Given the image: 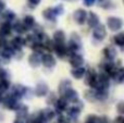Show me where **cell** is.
<instances>
[{"instance_id":"6da1fadb","label":"cell","mask_w":124,"mask_h":123,"mask_svg":"<svg viewBox=\"0 0 124 123\" xmlns=\"http://www.w3.org/2000/svg\"><path fill=\"white\" fill-rule=\"evenodd\" d=\"M68 54H72L77 52L78 50H81L82 48V41H81V37L76 34V33H73L71 35V39L68 44Z\"/></svg>"},{"instance_id":"7a4b0ae2","label":"cell","mask_w":124,"mask_h":123,"mask_svg":"<svg viewBox=\"0 0 124 123\" xmlns=\"http://www.w3.org/2000/svg\"><path fill=\"white\" fill-rule=\"evenodd\" d=\"M110 86V76L109 74L102 73L97 74V81L95 85V89H108Z\"/></svg>"},{"instance_id":"3957f363","label":"cell","mask_w":124,"mask_h":123,"mask_svg":"<svg viewBox=\"0 0 124 123\" xmlns=\"http://www.w3.org/2000/svg\"><path fill=\"white\" fill-rule=\"evenodd\" d=\"M107 26L112 32H118L122 28L123 21L122 19H120L118 16H109L107 19Z\"/></svg>"},{"instance_id":"277c9868","label":"cell","mask_w":124,"mask_h":123,"mask_svg":"<svg viewBox=\"0 0 124 123\" xmlns=\"http://www.w3.org/2000/svg\"><path fill=\"white\" fill-rule=\"evenodd\" d=\"M107 36V30H106V26L102 24L99 23L96 27H94L93 31V37H94L95 40L97 41H102L103 39Z\"/></svg>"},{"instance_id":"5b68a950","label":"cell","mask_w":124,"mask_h":123,"mask_svg":"<svg viewBox=\"0 0 124 123\" xmlns=\"http://www.w3.org/2000/svg\"><path fill=\"white\" fill-rule=\"evenodd\" d=\"M96 81H97V73L94 69H89L86 70V73L84 75V82L87 86L93 87L95 88V85H96Z\"/></svg>"},{"instance_id":"8992f818","label":"cell","mask_w":124,"mask_h":123,"mask_svg":"<svg viewBox=\"0 0 124 123\" xmlns=\"http://www.w3.org/2000/svg\"><path fill=\"white\" fill-rule=\"evenodd\" d=\"M87 14H88V12L86 10H84V9H77L73 13V20L75 21L76 24L83 25L86 22V20H87Z\"/></svg>"},{"instance_id":"52a82bcc","label":"cell","mask_w":124,"mask_h":123,"mask_svg":"<svg viewBox=\"0 0 124 123\" xmlns=\"http://www.w3.org/2000/svg\"><path fill=\"white\" fill-rule=\"evenodd\" d=\"M41 63L47 69H52V68L56 67L57 61H56V58L51 54H44L41 56Z\"/></svg>"},{"instance_id":"ba28073f","label":"cell","mask_w":124,"mask_h":123,"mask_svg":"<svg viewBox=\"0 0 124 123\" xmlns=\"http://www.w3.org/2000/svg\"><path fill=\"white\" fill-rule=\"evenodd\" d=\"M69 62L72 65L73 68H77V67H82L84 64V57L79 54H70V59H69Z\"/></svg>"},{"instance_id":"9c48e42d","label":"cell","mask_w":124,"mask_h":123,"mask_svg":"<svg viewBox=\"0 0 124 123\" xmlns=\"http://www.w3.org/2000/svg\"><path fill=\"white\" fill-rule=\"evenodd\" d=\"M54 50L56 52L57 57L60 59L65 58V56H68V47L65 46V44H54Z\"/></svg>"},{"instance_id":"30bf717a","label":"cell","mask_w":124,"mask_h":123,"mask_svg":"<svg viewBox=\"0 0 124 123\" xmlns=\"http://www.w3.org/2000/svg\"><path fill=\"white\" fill-rule=\"evenodd\" d=\"M17 100L19 99H16V98H14L12 95H10L3 100V105L6 108L10 109V110H16L20 107V104Z\"/></svg>"},{"instance_id":"8fae6325","label":"cell","mask_w":124,"mask_h":123,"mask_svg":"<svg viewBox=\"0 0 124 123\" xmlns=\"http://www.w3.org/2000/svg\"><path fill=\"white\" fill-rule=\"evenodd\" d=\"M75 104L76 105L73 106V107H71V108L69 109V111H68V115H70L72 119H77V118H78L79 113H81V110L83 109V107H84V105L81 104L79 100H77Z\"/></svg>"},{"instance_id":"7c38bea8","label":"cell","mask_w":124,"mask_h":123,"mask_svg":"<svg viewBox=\"0 0 124 123\" xmlns=\"http://www.w3.org/2000/svg\"><path fill=\"white\" fill-rule=\"evenodd\" d=\"M48 92H49L48 85L45 82H40L37 84L36 88H35V95L38 96V97H44L48 94Z\"/></svg>"},{"instance_id":"4fadbf2b","label":"cell","mask_w":124,"mask_h":123,"mask_svg":"<svg viewBox=\"0 0 124 123\" xmlns=\"http://www.w3.org/2000/svg\"><path fill=\"white\" fill-rule=\"evenodd\" d=\"M54 115H56V113H54V111L50 110V109H46V110H43L40 111V112H38V117H39V120H40L41 122H48L50 121V120H52L54 118Z\"/></svg>"},{"instance_id":"5bb4252c","label":"cell","mask_w":124,"mask_h":123,"mask_svg":"<svg viewBox=\"0 0 124 123\" xmlns=\"http://www.w3.org/2000/svg\"><path fill=\"white\" fill-rule=\"evenodd\" d=\"M28 63L32 68H38L41 63V54L37 52H33L28 57Z\"/></svg>"},{"instance_id":"9a60e30c","label":"cell","mask_w":124,"mask_h":123,"mask_svg":"<svg viewBox=\"0 0 124 123\" xmlns=\"http://www.w3.org/2000/svg\"><path fill=\"white\" fill-rule=\"evenodd\" d=\"M24 45H25V39L22 38L21 36H16V37H14V38L12 39L10 46L13 48L14 51H21L22 47H23Z\"/></svg>"},{"instance_id":"2e32d148","label":"cell","mask_w":124,"mask_h":123,"mask_svg":"<svg viewBox=\"0 0 124 123\" xmlns=\"http://www.w3.org/2000/svg\"><path fill=\"white\" fill-rule=\"evenodd\" d=\"M62 97H64L70 102H76L77 100H78V94H77V92L75 91V89H73L72 87H71V88H69L68 91L62 95Z\"/></svg>"},{"instance_id":"e0dca14e","label":"cell","mask_w":124,"mask_h":123,"mask_svg":"<svg viewBox=\"0 0 124 123\" xmlns=\"http://www.w3.org/2000/svg\"><path fill=\"white\" fill-rule=\"evenodd\" d=\"M26 92H27V88H26V87L22 86V85H15L12 89V94H11V95H12L14 98H16V99H20V98L25 96Z\"/></svg>"},{"instance_id":"ac0fdd59","label":"cell","mask_w":124,"mask_h":123,"mask_svg":"<svg viewBox=\"0 0 124 123\" xmlns=\"http://www.w3.org/2000/svg\"><path fill=\"white\" fill-rule=\"evenodd\" d=\"M102 52H103L105 58L107 59V60H109V61H113L114 59L116 58V54H118L116 48L112 47V46H107V47L103 49Z\"/></svg>"},{"instance_id":"d6986e66","label":"cell","mask_w":124,"mask_h":123,"mask_svg":"<svg viewBox=\"0 0 124 123\" xmlns=\"http://www.w3.org/2000/svg\"><path fill=\"white\" fill-rule=\"evenodd\" d=\"M86 22H87L88 26H89L90 28L96 27V26L98 25L99 23H100V21H99V16L95 12H89V13H88Z\"/></svg>"},{"instance_id":"ffe728a7","label":"cell","mask_w":124,"mask_h":123,"mask_svg":"<svg viewBox=\"0 0 124 123\" xmlns=\"http://www.w3.org/2000/svg\"><path fill=\"white\" fill-rule=\"evenodd\" d=\"M68 100L65 99L64 97L59 98V99H56V101H54V107H56V111L58 113H61L63 112L64 110H65L66 108H68Z\"/></svg>"},{"instance_id":"44dd1931","label":"cell","mask_w":124,"mask_h":123,"mask_svg":"<svg viewBox=\"0 0 124 123\" xmlns=\"http://www.w3.org/2000/svg\"><path fill=\"white\" fill-rule=\"evenodd\" d=\"M12 32V25L10 22H3L0 24V37H7L11 35Z\"/></svg>"},{"instance_id":"7402d4cb","label":"cell","mask_w":124,"mask_h":123,"mask_svg":"<svg viewBox=\"0 0 124 123\" xmlns=\"http://www.w3.org/2000/svg\"><path fill=\"white\" fill-rule=\"evenodd\" d=\"M54 44H65V33L62 30H57L52 36Z\"/></svg>"},{"instance_id":"603a6c76","label":"cell","mask_w":124,"mask_h":123,"mask_svg":"<svg viewBox=\"0 0 124 123\" xmlns=\"http://www.w3.org/2000/svg\"><path fill=\"white\" fill-rule=\"evenodd\" d=\"M85 73H86V69L83 65H82V67H77V68H73V69L71 70V75L74 78H76V80L83 78Z\"/></svg>"},{"instance_id":"cb8c5ba5","label":"cell","mask_w":124,"mask_h":123,"mask_svg":"<svg viewBox=\"0 0 124 123\" xmlns=\"http://www.w3.org/2000/svg\"><path fill=\"white\" fill-rule=\"evenodd\" d=\"M43 16L45 20L49 22H56L57 20V15L54 11V8H47L43 11Z\"/></svg>"},{"instance_id":"d4e9b609","label":"cell","mask_w":124,"mask_h":123,"mask_svg":"<svg viewBox=\"0 0 124 123\" xmlns=\"http://www.w3.org/2000/svg\"><path fill=\"white\" fill-rule=\"evenodd\" d=\"M110 77L113 78L114 82H116V83H123L124 82V68L116 69V71L110 75Z\"/></svg>"},{"instance_id":"484cf974","label":"cell","mask_w":124,"mask_h":123,"mask_svg":"<svg viewBox=\"0 0 124 123\" xmlns=\"http://www.w3.org/2000/svg\"><path fill=\"white\" fill-rule=\"evenodd\" d=\"M22 23L24 24V26H25V28L27 31L34 28L35 25H36V21H35V17L33 15H26V16H24Z\"/></svg>"},{"instance_id":"4316f807","label":"cell","mask_w":124,"mask_h":123,"mask_svg":"<svg viewBox=\"0 0 124 123\" xmlns=\"http://www.w3.org/2000/svg\"><path fill=\"white\" fill-rule=\"evenodd\" d=\"M113 43L124 51V32H120L113 36Z\"/></svg>"},{"instance_id":"83f0119b","label":"cell","mask_w":124,"mask_h":123,"mask_svg":"<svg viewBox=\"0 0 124 123\" xmlns=\"http://www.w3.org/2000/svg\"><path fill=\"white\" fill-rule=\"evenodd\" d=\"M71 85H72V83H71V81L68 80V78H65V80L61 81L60 84H59V88H58L59 94H60V95L62 96L66 91H68L69 88H71Z\"/></svg>"},{"instance_id":"f1b7e54d","label":"cell","mask_w":124,"mask_h":123,"mask_svg":"<svg viewBox=\"0 0 124 123\" xmlns=\"http://www.w3.org/2000/svg\"><path fill=\"white\" fill-rule=\"evenodd\" d=\"M13 54H14V50H13V48L11 47V46H8V45L4 46L3 49H2V51H1L2 58L7 59V60H10V59L12 58Z\"/></svg>"},{"instance_id":"f546056e","label":"cell","mask_w":124,"mask_h":123,"mask_svg":"<svg viewBox=\"0 0 124 123\" xmlns=\"http://www.w3.org/2000/svg\"><path fill=\"white\" fill-rule=\"evenodd\" d=\"M108 97H109L108 89H96V92H95V99L96 100L105 101Z\"/></svg>"},{"instance_id":"4dcf8cb0","label":"cell","mask_w":124,"mask_h":123,"mask_svg":"<svg viewBox=\"0 0 124 123\" xmlns=\"http://www.w3.org/2000/svg\"><path fill=\"white\" fill-rule=\"evenodd\" d=\"M15 111H16V118L25 119L28 115V107L25 105H20V107Z\"/></svg>"},{"instance_id":"1f68e13d","label":"cell","mask_w":124,"mask_h":123,"mask_svg":"<svg viewBox=\"0 0 124 123\" xmlns=\"http://www.w3.org/2000/svg\"><path fill=\"white\" fill-rule=\"evenodd\" d=\"M12 30L14 31V32H16L17 34H24V33L27 31L25 28V26H24V24L22 23L21 21L15 22V23L12 25Z\"/></svg>"},{"instance_id":"d6a6232c","label":"cell","mask_w":124,"mask_h":123,"mask_svg":"<svg viewBox=\"0 0 124 123\" xmlns=\"http://www.w3.org/2000/svg\"><path fill=\"white\" fill-rule=\"evenodd\" d=\"M10 87V82L8 78H2L0 80V95H2L3 93H6Z\"/></svg>"},{"instance_id":"836d02e7","label":"cell","mask_w":124,"mask_h":123,"mask_svg":"<svg viewBox=\"0 0 124 123\" xmlns=\"http://www.w3.org/2000/svg\"><path fill=\"white\" fill-rule=\"evenodd\" d=\"M3 19L6 20L7 22H10V23H11V22L15 19V13L13 12V11H11V10L6 11V12H4V14H3Z\"/></svg>"},{"instance_id":"e575fe53","label":"cell","mask_w":124,"mask_h":123,"mask_svg":"<svg viewBox=\"0 0 124 123\" xmlns=\"http://www.w3.org/2000/svg\"><path fill=\"white\" fill-rule=\"evenodd\" d=\"M99 1V6L103 9H110L114 6L111 2V0H98Z\"/></svg>"},{"instance_id":"d590c367","label":"cell","mask_w":124,"mask_h":123,"mask_svg":"<svg viewBox=\"0 0 124 123\" xmlns=\"http://www.w3.org/2000/svg\"><path fill=\"white\" fill-rule=\"evenodd\" d=\"M54 13H56L57 16H59V15H62V14H63V12H64L63 6H62V4H57V6L54 8Z\"/></svg>"},{"instance_id":"8d00e7d4","label":"cell","mask_w":124,"mask_h":123,"mask_svg":"<svg viewBox=\"0 0 124 123\" xmlns=\"http://www.w3.org/2000/svg\"><path fill=\"white\" fill-rule=\"evenodd\" d=\"M97 118H98V117H97V115H88L85 123H96L97 122Z\"/></svg>"},{"instance_id":"74e56055","label":"cell","mask_w":124,"mask_h":123,"mask_svg":"<svg viewBox=\"0 0 124 123\" xmlns=\"http://www.w3.org/2000/svg\"><path fill=\"white\" fill-rule=\"evenodd\" d=\"M57 123H71L70 119L69 118H66L65 115H59L58 118V122Z\"/></svg>"},{"instance_id":"f35d334b","label":"cell","mask_w":124,"mask_h":123,"mask_svg":"<svg viewBox=\"0 0 124 123\" xmlns=\"http://www.w3.org/2000/svg\"><path fill=\"white\" fill-rule=\"evenodd\" d=\"M116 110H118L119 113L123 115L124 113V101H120L118 105H116Z\"/></svg>"},{"instance_id":"ab89813d","label":"cell","mask_w":124,"mask_h":123,"mask_svg":"<svg viewBox=\"0 0 124 123\" xmlns=\"http://www.w3.org/2000/svg\"><path fill=\"white\" fill-rule=\"evenodd\" d=\"M97 0H83V3L85 7H93L96 3Z\"/></svg>"},{"instance_id":"60d3db41","label":"cell","mask_w":124,"mask_h":123,"mask_svg":"<svg viewBox=\"0 0 124 123\" xmlns=\"http://www.w3.org/2000/svg\"><path fill=\"white\" fill-rule=\"evenodd\" d=\"M96 123H109V119H108L106 115H102L100 118H97V122Z\"/></svg>"},{"instance_id":"b9f144b4","label":"cell","mask_w":124,"mask_h":123,"mask_svg":"<svg viewBox=\"0 0 124 123\" xmlns=\"http://www.w3.org/2000/svg\"><path fill=\"white\" fill-rule=\"evenodd\" d=\"M41 2V0H28V3L31 4L32 7H36V6H38L39 3Z\"/></svg>"},{"instance_id":"7bdbcfd3","label":"cell","mask_w":124,"mask_h":123,"mask_svg":"<svg viewBox=\"0 0 124 123\" xmlns=\"http://www.w3.org/2000/svg\"><path fill=\"white\" fill-rule=\"evenodd\" d=\"M7 75H8V73H7L6 70L0 69V80H2V78H7Z\"/></svg>"},{"instance_id":"ee69618b","label":"cell","mask_w":124,"mask_h":123,"mask_svg":"<svg viewBox=\"0 0 124 123\" xmlns=\"http://www.w3.org/2000/svg\"><path fill=\"white\" fill-rule=\"evenodd\" d=\"M4 9H6V3H4L3 1H1V0H0V13L3 12Z\"/></svg>"},{"instance_id":"f6af8a7d","label":"cell","mask_w":124,"mask_h":123,"mask_svg":"<svg viewBox=\"0 0 124 123\" xmlns=\"http://www.w3.org/2000/svg\"><path fill=\"white\" fill-rule=\"evenodd\" d=\"M13 123H25V121H24V119H22V118H16Z\"/></svg>"},{"instance_id":"bcb514c9","label":"cell","mask_w":124,"mask_h":123,"mask_svg":"<svg viewBox=\"0 0 124 123\" xmlns=\"http://www.w3.org/2000/svg\"><path fill=\"white\" fill-rule=\"evenodd\" d=\"M37 123H43V122H37Z\"/></svg>"},{"instance_id":"7dc6e473","label":"cell","mask_w":124,"mask_h":123,"mask_svg":"<svg viewBox=\"0 0 124 123\" xmlns=\"http://www.w3.org/2000/svg\"><path fill=\"white\" fill-rule=\"evenodd\" d=\"M123 3H124V0H123Z\"/></svg>"}]
</instances>
